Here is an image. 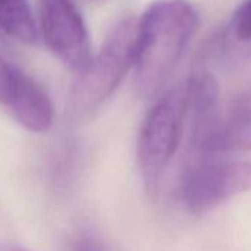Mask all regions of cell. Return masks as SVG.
<instances>
[{"label": "cell", "mask_w": 251, "mask_h": 251, "mask_svg": "<svg viewBox=\"0 0 251 251\" xmlns=\"http://www.w3.org/2000/svg\"><path fill=\"white\" fill-rule=\"evenodd\" d=\"M200 18L188 0H158L138 21L135 89L142 98L163 92L198 30Z\"/></svg>", "instance_id": "obj_1"}, {"label": "cell", "mask_w": 251, "mask_h": 251, "mask_svg": "<svg viewBox=\"0 0 251 251\" xmlns=\"http://www.w3.org/2000/svg\"><path fill=\"white\" fill-rule=\"evenodd\" d=\"M138 49V23L126 18L117 23L105 42L77 73L67 98V118L83 124L112 96L124 77L135 68Z\"/></svg>", "instance_id": "obj_2"}, {"label": "cell", "mask_w": 251, "mask_h": 251, "mask_svg": "<svg viewBox=\"0 0 251 251\" xmlns=\"http://www.w3.org/2000/svg\"><path fill=\"white\" fill-rule=\"evenodd\" d=\"M188 117L185 84L164 92L148 109L136 142V160L150 197H157L164 172L177 152Z\"/></svg>", "instance_id": "obj_3"}, {"label": "cell", "mask_w": 251, "mask_h": 251, "mask_svg": "<svg viewBox=\"0 0 251 251\" xmlns=\"http://www.w3.org/2000/svg\"><path fill=\"white\" fill-rule=\"evenodd\" d=\"M251 191V161L204 163L188 169L180 197L194 216H204L230 198Z\"/></svg>", "instance_id": "obj_4"}, {"label": "cell", "mask_w": 251, "mask_h": 251, "mask_svg": "<svg viewBox=\"0 0 251 251\" xmlns=\"http://www.w3.org/2000/svg\"><path fill=\"white\" fill-rule=\"evenodd\" d=\"M40 30L50 52L70 70L80 73L92 59L86 23L73 0H39Z\"/></svg>", "instance_id": "obj_5"}, {"label": "cell", "mask_w": 251, "mask_h": 251, "mask_svg": "<svg viewBox=\"0 0 251 251\" xmlns=\"http://www.w3.org/2000/svg\"><path fill=\"white\" fill-rule=\"evenodd\" d=\"M192 144L205 154L251 151V96L238 100L225 117H216Z\"/></svg>", "instance_id": "obj_6"}, {"label": "cell", "mask_w": 251, "mask_h": 251, "mask_svg": "<svg viewBox=\"0 0 251 251\" xmlns=\"http://www.w3.org/2000/svg\"><path fill=\"white\" fill-rule=\"evenodd\" d=\"M188 117L192 121V139L216 120L219 105V83L208 71H197L183 83Z\"/></svg>", "instance_id": "obj_7"}, {"label": "cell", "mask_w": 251, "mask_h": 251, "mask_svg": "<svg viewBox=\"0 0 251 251\" xmlns=\"http://www.w3.org/2000/svg\"><path fill=\"white\" fill-rule=\"evenodd\" d=\"M9 109L28 132H46L53 123L52 100L45 89L30 75L25 77L21 90Z\"/></svg>", "instance_id": "obj_8"}, {"label": "cell", "mask_w": 251, "mask_h": 251, "mask_svg": "<svg viewBox=\"0 0 251 251\" xmlns=\"http://www.w3.org/2000/svg\"><path fill=\"white\" fill-rule=\"evenodd\" d=\"M0 28L27 45H34L39 40L28 0H0Z\"/></svg>", "instance_id": "obj_9"}, {"label": "cell", "mask_w": 251, "mask_h": 251, "mask_svg": "<svg viewBox=\"0 0 251 251\" xmlns=\"http://www.w3.org/2000/svg\"><path fill=\"white\" fill-rule=\"evenodd\" d=\"M27 74L0 55V103L11 108Z\"/></svg>", "instance_id": "obj_10"}, {"label": "cell", "mask_w": 251, "mask_h": 251, "mask_svg": "<svg viewBox=\"0 0 251 251\" xmlns=\"http://www.w3.org/2000/svg\"><path fill=\"white\" fill-rule=\"evenodd\" d=\"M232 30L238 40L251 42V0H245L236 9L232 18Z\"/></svg>", "instance_id": "obj_11"}, {"label": "cell", "mask_w": 251, "mask_h": 251, "mask_svg": "<svg viewBox=\"0 0 251 251\" xmlns=\"http://www.w3.org/2000/svg\"><path fill=\"white\" fill-rule=\"evenodd\" d=\"M73 251H112L103 241L93 235H83L73 244Z\"/></svg>", "instance_id": "obj_12"}, {"label": "cell", "mask_w": 251, "mask_h": 251, "mask_svg": "<svg viewBox=\"0 0 251 251\" xmlns=\"http://www.w3.org/2000/svg\"><path fill=\"white\" fill-rule=\"evenodd\" d=\"M15 251H27V250H15Z\"/></svg>", "instance_id": "obj_13"}]
</instances>
